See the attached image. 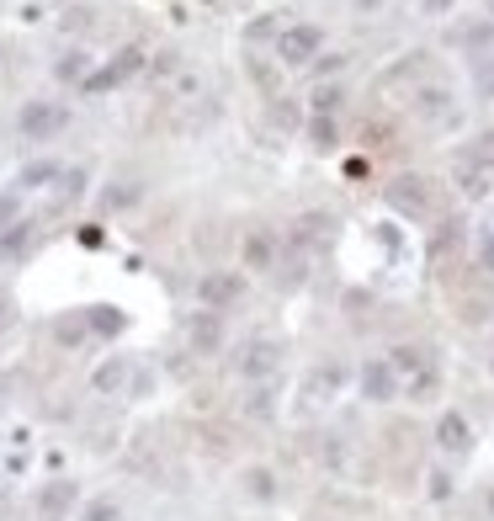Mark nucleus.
I'll use <instances>...</instances> for the list:
<instances>
[{
  "mask_svg": "<svg viewBox=\"0 0 494 521\" xmlns=\"http://www.w3.org/2000/svg\"><path fill=\"white\" fill-rule=\"evenodd\" d=\"M330 229H335L330 214H309L304 224H298V240H319V234H330Z\"/></svg>",
  "mask_w": 494,
  "mask_h": 521,
  "instance_id": "24",
  "label": "nucleus"
},
{
  "mask_svg": "<svg viewBox=\"0 0 494 521\" xmlns=\"http://www.w3.org/2000/svg\"><path fill=\"white\" fill-rule=\"evenodd\" d=\"M139 69H144V48H123L118 59L107 64V69H91L80 86H86L91 96H96V91H112V86H123L128 75H139Z\"/></svg>",
  "mask_w": 494,
  "mask_h": 521,
  "instance_id": "8",
  "label": "nucleus"
},
{
  "mask_svg": "<svg viewBox=\"0 0 494 521\" xmlns=\"http://www.w3.org/2000/svg\"><path fill=\"white\" fill-rule=\"evenodd\" d=\"M388 208L409 214V218H426L431 214V182L426 176H399V182L388 186Z\"/></svg>",
  "mask_w": 494,
  "mask_h": 521,
  "instance_id": "6",
  "label": "nucleus"
},
{
  "mask_svg": "<svg viewBox=\"0 0 494 521\" xmlns=\"http://www.w3.org/2000/svg\"><path fill=\"white\" fill-rule=\"evenodd\" d=\"M54 75L69 80V86H75V80H86V75H91V54H86V48H69V54L54 64Z\"/></svg>",
  "mask_w": 494,
  "mask_h": 521,
  "instance_id": "17",
  "label": "nucleus"
},
{
  "mask_svg": "<svg viewBox=\"0 0 494 521\" xmlns=\"http://www.w3.org/2000/svg\"><path fill=\"white\" fill-rule=\"evenodd\" d=\"M409 112H415L420 123H431V128H441V123H452V118H458V107H452V91H441V86H426V91H415Z\"/></svg>",
  "mask_w": 494,
  "mask_h": 521,
  "instance_id": "12",
  "label": "nucleus"
},
{
  "mask_svg": "<svg viewBox=\"0 0 494 521\" xmlns=\"http://www.w3.org/2000/svg\"><path fill=\"white\" fill-rule=\"evenodd\" d=\"M362 399H372V404H388V399L399 394V378H394V368H388V357H372V362H362Z\"/></svg>",
  "mask_w": 494,
  "mask_h": 521,
  "instance_id": "11",
  "label": "nucleus"
},
{
  "mask_svg": "<svg viewBox=\"0 0 494 521\" xmlns=\"http://www.w3.org/2000/svg\"><path fill=\"white\" fill-rule=\"evenodd\" d=\"M48 182H59V165H54V160H37V165H27V171L16 176V186H22V192H32V186H48Z\"/></svg>",
  "mask_w": 494,
  "mask_h": 521,
  "instance_id": "19",
  "label": "nucleus"
},
{
  "mask_svg": "<svg viewBox=\"0 0 494 521\" xmlns=\"http://www.w3.org/2000/svg\"><path fill=\"white\" fill-rule=\"evenodd\" d=\"M431 495L436 500H447V495H452V479H447V474H431Z\"/></svg>",
  "mask_w": 494,
  "mask_h": 521,
  "instance_id": "31",
  "label": "nucleus"
},
{
  "mask_svg": "<svg viewBox=\"0 0 494 521\" xmlns=\"http://www.w3.org/2000/svg\"><path fill=\"white\" fill-rule=\"evenodd\" d=\"M54 336H59V346H80V340H86V314L59 319V325H54Z\"/></svg>",
  "mask_w": 494,
  "mask_h": 521,
  "instance_id": "20",
  "label": "nucleus"
},
{
  "mask_svg": "<svg viewBox=\"0 0 494 521\" xmlns=\"http://www.w3.org/2000/svg\"><path fill=\"white\" fill-rule=\"evenodd\" d=\"M186 340H191V351H197V357H213L218 346H223V314L197 308V314L186 319Z\"/></svg>",
  "mask_w": 494,
  "mask_h": 521,
  "instance_id": "10",
  "label": "nucleus"
},
{
  "mask_svg": "<svg viewBox=\"0 0 494 521\" xmlns=\"http://www.w3.org/2000/svg\"><path fill=\"white\" fill-rule=\"evenodd\" d=\"M245 490L255 495V500H272V490H277V479H272L266 468H250V474H245Z\"/></svg>",
  "mask_w": 494,
  "mask_h": 521,
  "instance_id": "21",
  "label": "nucleus"
},
{
  "mask_svg": "<svg viewBox=\"0 0 494 521\" xmlns=\"http://www.w3.org/2000/svg\"><path fill=\"white\" fill-rule=\"evenodd\" d=\"M447 43H452V48H489V43H494V22H489V16H473V22H452Z\"/></svg>",
  "mask_w": 494,
  "mask_h": 521,
  "instance_id": "14",
  "label": "nucleus"
},
{
  "mask_svg": "<svg viewBox=\"0 0 494 521\" xmlns=\"http://www.w3.org/2000/svg\"><path fill=\"white\" fill-rule=\"evenodd\" d=\"M340 378H345V372H340V368H324V372H314V394H319V399H330V394H335V389H340Z\"/></svg>",
  "mask_w": 494,
  "mask_h": 521,
  "instance_id": "28",
  "label": "nucleus"
},
{
  "mask_svg": "<svg viewBox=\"0 0 494 521\" xmlns=\"http://www.w3.org/2000/svg\"><path fill=\"white\" fill-rule=\"evenodd\" d=\"M388 368H394V378H399V389H409V399H431L436 394L431 351H420V346H394V351H388Z\"/></svg>",
  "mask_w": 494,
  "mask_h": 521,
  "instance_id": "1",
  "label": "nucleus"
},
{
  "mask_svg": "<svg viewBox=\"0 0 494 521\" xmlns=\"http://www.w3.org/2000/svg\"><path fill=\"white\" fill-rule=\"evenodd\" d=\"M123 308H112V304H96V308H86V330L91 336H123Z\"/></svg>",
  "mask_w": 494,
  "mask_h": 521,
  "instance_id": "16",
  "label": "nucleus"
},
{
  "mask_svg": "<svg viewBox=\"0 0 494 521\" xmlns=\"http://www.w3.org/2000/svg\"><path fill=\"white\" fill-rule=\"evenodd\" d=\"M80 521H118V505H112V500H96V505H86Z\"/></svg>",
  "mask_w": 494,
  "mask_h": 521,
  "instance_id": "29",
  "label": "nucleus"
},
{
  "mask_svg": "<svg viewBox=\"0 0 494 521\" xmlns=\"http://www.w3.org/2000/svg\"><path fill=\"white\" fill-rule=\"evenodd\" d=\"M245 415L250 421H266V415H272V389H255V394L245 399Z\"/></svg>",
  "mask_w": 494,
  "mask_h": 521,
  "instance_id": "27",
  "label": "nucleus"
},
{
  "mask_svg": "<svg viewBox=\"0 0 494 521\" xmlns=\"http://www.w3.org/2000/svg\"><path fill=\"white\" fill-rule=\"evenodd\" d=\"M452 5H458V0H420L426 16H452Z\"/></svg>",
  "mask_w": 494,
  "mask_h": 521,
  "instance_id": "30",
  "label": "nucleus"
},
{
  "mask_svg": "<svg viewBox=\"0 0 494 521\" xmlns=\"http://www.w3.org/2000/svg\"><path fill=\"white\" fill-rule=\"evenodd\" d=\"M75 500H80V485H75V479H54V485H43V490H37L32 516H37V521H64L69 511H75Z\"/></svg>",
  "mask_w": 494,
  "mask_h": 521,
  "instance_id": "7",
  "label": "nucleus"
},
{
  "mask_svg": "<svg viewBox=\"0 0 494 521\" xmlns=\"http://www.w3.org/2000/svg\"><path fill=\"white\" fill-rule=\"evenodd\" d=\"M16 128H22L27 144H48L54 133L69 128V107H64V101H27L22 118H16Z\"/></svg>",
  "mask_w": 494,
  "mask_h": 521,
  "instance_id": "4",
  "label": "nucleus"
},
{
  "mask_svg": "<svg viewBox=\"0 0 494 521\" xmlns=\"http://www.w3.org/2000/svg\"><path fill=\"white\" fill-rule=\"evenodd\" d=\"M458 186L468 197H484L494 186V133H479L473 144L458 150Z\"/></svg>",
  "mask_w": 494,
  "mask_h": 521,
  "instance_id": "2",
  "label": "nucleus"
},
{
  "mask_svg": "<svg viewBox=\"0 0 494 521\" xmlns=\"http://www.w3.org/2000/svg\"><path fill=\"white\" fill-rule=\"evenodd\" d=\"M319 48H324V32L309 27V22L277 32V59L282 64H314V59H319Z\"/></svg>",
  "mask_w": 494,
  "mask_h": 521,
  "instance_id": "5",
  "label": "nucleus"
},
{
  "mask_svg": "<svg viewBox=\"0 0 494 521\" xmlns=\"http://www.w3.org/2000/svg\"><path fill=\"white\" fill-rule=\"evenodd\" d=\"M272 261H277V240L266 229H250L245 234V272H272Z\"/></svg>",
  "mask_w": 494,
  "mask_h": 521,
  "instance_id": "15",
  "label": "nucleus"
},
{
  "mask_svg": "<svg viewBox=\"0 0 494 521\" xmlns=\"http://www.w3.org/2000/svg\"><path fill=\"white\" fill-rule=\"evenodd\" d=\"M436 447L441 453H468L473 447V426H468V415H441V426H436Z\"/></svg>",
  "mask_w": 494,
  "mask_h": 521,
  "instance_id": "13",
  "label": "nucleus"
},
{
  "mask_svg": "<svg viewBox=\"0 0 494 521\" xmlns=\"http://www.w3.org/2000/svg\"><path fill=\"white\" fill-rule=\"evenodd\" d=\"M340 101H345V91H340V86H319V91H314V112H319V118H330Z\"/></svg>",
  "mask_w": 494,
  "mask_h": 521,
  "instance_id": "25",
  "label": "nucleus"
},
{
  "mask_svg": "<svg viewBox=\"0 0 494 521\" xmlns=\"http://www.w3.org/2000/svg\"><path fill=\"white\" fill-rule=\"evenodd\" d=\"M489 22H494V0H489Z\"/></svg>",
  "mask_w": 494,
  "mask_h": 521,
  "instance_id": "33",
  "label": "nucleus"
},
{
  "mask_svg": "<svg viewBox=\"0 0 494 521\" xmlns=\"http://www.w3.org/2000/svg\"><path fill=\"white\" fill-rule=\"evenodd\" d=\"M139 192H144L139 182H118L107 197H101V203H107V208H128V203H139Z\"/></svg>",
  "mask_w": 494,
  "mask_h": 521,
  "instance_id": "23",
  "label": "nucleus"
},
{
  "mask_svg": "<svg viewBox=\"0 0 494 521\" xmlns=\"http://www.w3.org/2000/svg\"><path fill=\"white\" fill-rule=\"evenodd\" d=\"M240 293H245V276L240 272H208L202 282H197V298H202V308H213V314L229 308Z\"/></svg>",
  "mask_w": 494,
  "mask_h": 521,
  "instance_id": "9",
  "label": "nucleus"
},
{
  "mask_svg": "<svg viewBox=\"0 0 494 521\" xmlns=\"http://www.w3.org/2000/svg\"><path fill=\"white\" fill-rule=\"evenodd\" d=\"M479 266H484V272H494V234L479 245Z\"/></svg>",
  "mask_w": 494,
  "mask_h": 521,
  "instance_id": "32",
  "label": "nucleus"
},
{
  "mask_svg": "<svg viewBox=\"0 0 494 521\" xmlns=\"http://www.w3.org/2000/svg\"><path fill=\"white\" fill-rule=\"evenodd\" d=\"M282 340H272V336H255V340H245L240 346V357H234V372L245 378V383H272L282 372Z\"/></svg>",
  "mask_w": 494,
  "mask_h": 521,
  "instance_id": "3",
  "label": "nucleus"
},
{
  "mask_svg": "<svg viewBox=\"0 0 494 521\" xmlns=\"http://www.w3.org/2000/svg\"><path fill=\"white\" fill-rule=\"evenodd\" d=\"M473 91L484 96V101H494V59H484L473 69Z\"/></svg>",
  "mask_w": 494,
  "mask_h": 521,
  "instance_id": "26",
  "label": "nucleus"
},
{
  "mask_svg": "<svg viewBox=\"0 0 494 521\" xmlns=\"http://www.w3.org/2000/svg\"><path fill=\"white\" fill-rule=\"evenodd\" d=\"M123 383H128V362H123V357H112V362H101V368H96V394H118Z\"/></svg>",
  "mask_w": 494,
  "mask_h": 521,
  "instance_id": "18",
  "label": "nucleus"
},
{
  "mask_svg": "<svg viewBox=\"0 0 494 521\" xmlns=\"http://www.w3.org/2000/svg\"><path fill=\"white\" fill-rule=\"evenodd\" d=\"M309 144H314V150H330V144H335V123L314 112V123H309Z\"/></svg>",
  "mask_w": 494,
  "mask_h": 521,
  "instance_id": "22",
  "label": "nucleus"
}]
</instances>
